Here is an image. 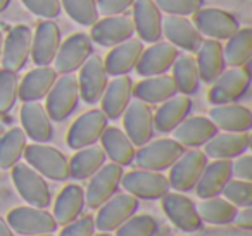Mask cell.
<instances>
[{
	"instance_id": "6da1fadb",
	"label": "cell",
	"mask_w": 252,
	"mask_h": 236,
	"mask_svg": "<svg viewBox=\"0 0 252 236\" xmlns=\"http://www.w3.org/2000/svg\"><path fill=\"white\" fill-rule=\"evenodd\" d=\"M23 157L26 164L43 177L54 181L69 179V159L56 147L45 145V143H32V145H26Z\"/></svg>"
},
{
	"instance_id": "7a4b0ae2",
	"label": "cell",
	"mask_w": 252,
	"mask_h": 236,
	"mask_svg": "<svg viewBox=\"0 0 252 236\" xmlns=\"http://www.w3.org/2000/svg\"><path fill=\"white\" fill-rule=\"evenodd\" d=\"M45 98V111L49 118L57 122L66 121L76 111L80 102L78 78L74 74H61Z\"/></svg>"
},
{
	"instance_id": "3957f363",
	"label": "cell",
	"mask_w": 252,
	"mask_h": 236,
	"mask_svg": "<svg viewBox=\"0 0 252 236\" xmlns=\"http://www.w3.org/2000/svg\"><path fill=\"white\" fill-rule=\"evenodd\" d=\"M249 87H251V62L242 67L224 69L216 78V81L211 83L207 98L214 105L233 104L247 93Z\"/></svg>"
},
{
	"instance_id": "277c9868",
	"label": "cell",
	"mask_w": 252,
	"mask_h": 236,
	"mask_svg": "<svg viewBox=\"0 0 252 236\" xmlns=\"http://www.w3.org/2000/svg\"><path fill=\"white\" fill-rule=\"evenodd\" d=\"M12 183L18 193L28 205L40 208H47L50 205V188L45 177L36 173L32 166L19 160L16 166L11 167Z\"/></svg>"
},
{
	"instance_id": "5b68a950",
	"label": "cell",
	"mask_w": 252,
	"mask_h": 236,
	"mask_svg": "<svg viewBox=\"0 0 252 236\" xmlns=\"http://www.w3.org/2000/svg\"><path fill=\"white\" fill-rule=\"evenodd\" d=\"M11 229L23 236L35 235H52L57 229V222L47 208L33 207V205H21L9 210L5 217Z\"/></svg>"
},
{
	"instance_id": "8992f818",
	"label": "cell",
	"mask_w": 252,
	"mask_h": 236,
	"mask_svg": "<svg viewBox=\"0 0 252 236\" xmlns=\"http://www.w3.org/2000/svg\"><path fill=\"white\" fill-rule=\"evenodd\" d=\"M183 152H185V147L180 145L176 140L159 138L138 147V150L135 152L133 162H137L140 169L164 171L169 169Z\"/></svg>"
},
{
	"instance_id": "52a82bcc",
	"label": "cell",
	"mask_w": 252,
	"mask_h": 236,
	"mask_svg": "<svg viewBox=\"0 0 252 236\" xmlns=\"http://www.w3.org/2000/svg\"><path fill=\"white\" fill-rule=\"evenodd\" d=\"M126 193L133 195L138 200H159L169 191V181L161 171L135 169L123 174L121 183Z\"/></svg>"
},
{
	"instance_id": "ba28073f",
	"label": "cell",
	"mask_w": 252,
	"mask_h": 236,
	"mask_svg": "<svg viewBox=\"0 0 252 236\" xmlns=\"http://www.w3.org/2000/svg\"><path fill=\"white\" fill-rule=\"evenodd\" d=\"M192 23L202 36L213 40H228L240 30V23L233 14L218 7H200L192 14Z\"/></svg>"
},
{
	"instance_id": "9c48e42d",
	"label": "cell",
	"mask_w": 252,
	"mask_h": 236,
	"mask_svg": "<svg viewBox=\"0 0 252 236\" xmlns=\"http://www.w3.org/2000/svg\"><path fill=\"white\" fill-rule=\"evenodd\" d=\"M207 164V155L199 148H192L189 152H183L176 159V162L169 167V186L173 190L185 193L195 188L200 174Z\"/></svg>"
},
{
	"instance_id": "30bf717a",
	"label": "cell",
	"mask_w": 252,
	"mask_h": 236,
	"mask_svg": "<svg viewBox=\"0 0 252 236\" xmlns=\"http://www.w3.org/2000/svg\"><path fill=\"white\" fill-rule=\"evenodd\" d=\"M107 116L102 112V109H90L85 114H81L71 124L66 135L67 147L73 150H80L95 145L100 140L104 129L107 128Z\"/></svg>"
},
{
	"instance_id": "8fae6325",
	"label": "cell",
	"mask_w": 252,
	"mask_h": 236,
	"mask_svg": "<svg viewBox=\"0 0 252 236\" xmlns=\"http://www.w3.org/2000/svg\"><path fill=\"white\" fill-rule=\"evenodd\" d=\"M121 118L125 133L135 147H142L151 142L154 136V114L151 105L135 98L128 104Z\"/></svg>"
},
{
	"instance_id": "7c38bea8",
	"label": "cell",
	"mask_w": 252,
	"mask_h": 236,
	"mask_svg": "<svg viewBox=\"0 0 252 236\" xmlns=\"http://www.w3.org/2000/svg\"><path fill=\"white\" fill-rule=\"evenodd\" d=\"M94 54V43L87 33H73L61 42L59 52L54 59V69L57 74H73L78 71L88 57Z\"/></svg>"
},
{
	"instance_id": "4fadbf2b",
	"label": "cell",
	"mask_w": 252,
	"mask_h": 236,
	"mask_svg": "<svg viewBox=\"0 0 252 236\" xmlns=\"http://www.w3.org/2000/svg\"><path fill=\"white\" fill-rule=\"evenodd\" d=\"M123 174H125V171L119 164H104L94 176H90V183L85 191V204L90 208L100 207L105 200H109L118 191Z\"/></svg>"
},
{
	"instance_id": "5bb4252c",
	"label": "cell",
	"mask_w": 252,
	"mask_h": 236,
	"mask_svg": "<svg viewBox=\"0 0 252 236\" xmlns=\"http://www.w3.org/2000/svg\"><path fill=\"white\" fill-rule=\"evenodd\" d=\"M78 74V88H80V98L85 104H97L104 93L109 83V74L104 67V59L92 54L83 66L80 67Z\"/></svg>"
},
{
	"instance_id": "9a60e30c",
	"label": "cell",
	"mask_w": 252,
	"mask_h": 236,
	"mask_svg": "<svg viewBox=\"0 0 252 236\" xmlns=\"http://www.w3.org/2000/svg\"><path fill=\"white\" fill-rule=\"evenodd\" d=\"M135 25L133 19L125 14L118 16H104L97 19L90 26V38L92 42L98 43L100 47H114L126 40L133 38Z\"/></svg>"
},
{
	"instance_id": "2e32d148",
	"label": "cell",
	"mask_w": 252,
	"mask_h": 236,
	"mask_svg": "<svg viewBox=\"0 0 252 236\" xmlns=\"http://www.w3.org/2000/svg\"><path fill=\"white\" fill-rule=\"evenodd\" d=\"M138 198L130 193H114L109 200L98 207V214L95 219V228L100 231H114L128 217L137 212Z\"/></svg>"
},
{
	"instance_id": "e0dca14e",
	"label": "cell",
	"mask_w": 252,
	"mask_h": 236,
	"mask_svg": "<svg viewBox=\"0 0 252 236\" xmlns=\"http://www.w3.org/2000/svg\"><path fill=\"white\" fill-rule=\"evenodd\" d=\"M32 40L33 31L25 25H18L9 31V35L4 38V50H2V59L5 69L19 71L26 66L32 56Z\"/></svg>"
},
{
	"instance_id": "ac0fdd59",
	"label": "cell",
	"mask_w": 252,
	"mask_h": 236,
	"mask_svg": "<svg viewBox=\"0 0 252 236\" xmlns=\"http://www.w3.org/2000/svg\"><path fill=\"white\" fill-rule=\"evenodd\" d=\"M61 28L54 19H43L33 31L32 59L35 66H50L61 47Z\"/></svg>"
},
{
	"instance_id": "d6986e66",
	"label": "cell",
	"mask_w": 252,
	"mask_h": 236,
	"mask_svg": "<svg viewBox=\"0 0 252 236\" xmlns=\"http://www.w3.org/2000/svg\"><path fill=\"white\" fill-rule=\"evenodd\" d=\"M162 200V210L169 217V221L182 231H197L202 226L197 207L189 197H185L180 191H168Z\"/></svg>"
},
{
	"instance_id": "ffe728a7",
	"label": "cell",
	"mask_w": 252,
	"mask_h": 236,
	"mask_svg": "<svg viewBox=\"0 0 252 236\" xmlns=\"http://www.w3.org/2000/svg\"><path fill=\"white\" fill-rule=\"evenodd\" d=\"M135 33L142 42L156 43L162 38V12L154 0H135L133 2Z\"/></svg>"
},
{
	"instance_id": "44dd1931",
	"label": "cell",
	"mask_w": 252,
	"mask_h": 236,
	"mask_svg": "<svg viewBox=\"0 0 252 236\" xmlns=\"http://www.w3.org/2000/svg\"><path fill=\"white\" fill-rule=\"evenodd\" d=\"M178 56V49L169 42H156L149 49H144L135 71L144 78L166 74Z\"/></svg>"
},
{
	"instance_id": "7402d4cb",
	"label": "cell",
	"mask_w": 252,
	"mask_h": 236,
	"mask_svg": "<svg viewBox=\"0 0 252 236\" xmlns=\"http://www.w3.org/2000/svg\"><path fill=\"white\" fill-rule=\"evenodd\" d=\"M144 52V42L138 38H130L119 45L111 47V52L105 56L104 67L109 76H125L137 67L140 56Z\"/></svg>"
},
{
	"instance_id": "603a6c76",
	"label": "cell",
	"mask_w": 252,
	"mask_h": 236,
	"mask_svg": "<svg viewBox=\"0 0 252 236\" xmlns=\"http://www.w3.org/2000/svg\"><path fill=\"white\" fill-rule=\"evenodd\" d=\"M162 36H166L176 49H183L185 52H197L204 40L195 25L185 16H168L162 19Z\"/></svg>"
},
{
	"instance_id": "cb8c5ba5",
	"label": "cell",
	"mask_w": 252,
	"mask_h": 236,
	"mask_svg": "<svg viewBox=\"0 0 252 236\" xmlns=\"http://www.w3.org/2000/svg\"><path fill=\"white\" fill-rule=\"evenodd\" d=\"M173 140L189 148H199L204 147L220 129L213 124L206 116H195V118H185L175 129H173Z\"/></svg>"
},
{
	"instance_id": "d4e9b609",
	"label": "cell",
	"mask_w": 252,
	"mask_h": 236,
	"mask_svg": "<svg viewBox=\"0 0 252 236\" xmlns=\"http://www.w3.org/2000/svg\"><path fill=\"white\" fill-rule=\"evenodd\" d=\"M21 124L23 131L35 143H47L54 136L52 119L45 111V105L40 102H23L21 107Z\"/></svg>"
},
{
	"instance_id": "484cf974",
	"label": "cell",
	"mask_w": 252,
	"mask_h": 236,
	"mask_svg": "<svg viewBox=\"0 0 252 236\" xmlns=\"http://www.w3.org/2000/svg\"><path fill=\"white\" fill-rule=\"evenodd\" d=\"M102 100V112L107 116V119H119L133 100V81L128 74L125 76H114V80L109 81L104 93L100 97Z\"/></svg>"
},
{
	"instance_id": "4316f807",
	"label": "cell",
	"mask_w": 252,
	"mask_h": 236,
	"mask_svg": "<svg viewBox=\"0 0 252 236\" xmlns=\"http://www.w3.org/2000/svg\"><path fill=\"white\" fill-rule=\"evenodd\" d=\"M207 118L221 131L247 133L252 128V112L249 107L240 104H221L214 105Z\"/></svg>"
},
{
	"instance_id": "83f0119b",
	"label": "cell",
	"mask_w": 252,
	"mask_h": 236,
	"mask_svg": "<svg viewBox=\"0 0 252 236\" xmlns=\"http://www.w3.org/2000/svg\"><path fill=\"white\" fill-rule=\"evenodd\" d=\"M57 80V71L50 66H36L19 80L18 98L21 102H38L47 97Z\"/></svg>"
},
{
	"instance_id": "f1b7e54d",
	"label": "cell",
	"mask_w": 252,
	"mask_h": 236,
	"mask_svg": "<svg viewBox=\"0 0 252 236\" xmlns=\"http://www.w3.org/2000/svg\"><path fill=\"white\" fill-rule=\"evenodd\" d=\"M251 147V135L247 133H216L204 145V153L211 159H237Z\"/></svg>"
},
{
	"instance_id": "f546056e",
	"label": "cell",
	"mask_w": 252,
	"mask_h": 236,
	"mask_svg": "<svg viewBox=\"0 0 252 236\" xmlns=\"http://www.w3.org/2000/svg\"><path fill=\"white\" fill-rule=\"evenodd\" d=\"M231 177V160L214 159L207 162L195 184V193L199 198H211L221 195L223 186Z\"/></svg>"
},
{
	"instance_id": "4dcf8cb0",
	"label": "cell",
	"mask_w": 252,
	"mask_h": 236,
	"mask_svg": "<svg viewBox=\"0 0 252 236\" xmlns=\"http://www.w3.org/2000/svg\"><path fill=\"white\" fill-rule=\"evenodd\" d=\"M197 69H199L200 81L211 85L216 78L226 69V62L223 57V45L213 38L202 40L197 50Z\"/></svg>"
},
{
	"instance_id": "1f68e13d",
	"label": "cell",
	"mask_w": 252,
	"mask_h": 236,
	"mask_svg": "<svg viewBox=\"0 0 252 236\" xmlns=\"http://www.w3.org/2000/svg\"><path fill=\"white\" fill-rule=\"evenodd\" d=\"M192 111V100L187 95H175L164 100L154 116V129L159 133H171Z\"/></svg>"
},
{
	"instance_id": "d6a6232c",
	"label": "cell",
	"mask_w": 252,
	"mask_h": 236,
	"mask_svg": "<svg viewBox=\"0 0 252 236\" xmlns=\"http://www.w3.org/2000/svg\"><path fill=\"white\" fill-rule=\"evenodd\" d=\"M85 207V190L76 183H69L61 190L54 204V219L57 226H66L67 222L80 217Z\"/></svg>"
},
{
	"instance_id": "836d02e7",
	"label": "cell",
	"mask_w": 252,
	"mask_h": 236,
	"mask_svg": "<svg viewBox=\"0 0 252 236\" xmlns=\"http://www.w3.org/2000/svg\"><path fill=\"white\" fill-rule=\"evenodd\" d=\"M100 142L105 155L112 162L119 164V166H130L133 162L137 150H135V145L123 129L116 128V126H107L102 133Z\"/></svg>"
},
{
	"instance_id": "e575fe53",
	"label": "cell",
	"mask_w": 252,
	"mask_h": 236,
	"mask_svg": "<svg viewBox=\"0 0 252 236\" xmlns=\"http://www.w3.org/2000/svg\"><path fill=\"white\" fill-rule=\"evenodd\" d=\"M178 93L176 85L171 76L159 74V76H147L140 83L133 85V97L145 104H162L168 98Z\"/></svg>"
},
{
	"instance_id": "d590c367",
	"label": "cell",
	"mask_w": 252,
	"mask_h": 236,
	"mask_svg": "<svg viewBox=\"0 0 252 236\" xmlns=\"http://www.w3.org/2000/svg\"><path fill=\"white\" fill-rule=\"evenodd\" d=\"M107 155L98 145H90L76 150L69 160V177L73 179H88L105 164Z\"/></svg>"
},
{
	"instance_id": "8d00e7d4",
	"label": "cell",
	"mask_w": 252,
	"mask_h": 236,
	"mask_svg": "<svg viewBox=\"0 0 252 236\" xmlns=\"http://www.w3.org/2000/svg\"><path fill=\"white\" fill-rule=\"evenodd\" d=\"M171 71H173L171 78L175 81L178 93L187 95V97L197 93L200 85V76H199V69H197L195 57L189 56V54L178 56L175 62H173Z\"/></svg>"
},
{
	"instance_id": "74e56055",
	"label": "cell",
	"mask_w": 252,
	"mask_h": 236,
	"mask_svg": "<svg viewBox=\"0 0 252 236\" xmlns=\"http://www.w3.org/2000/svg\"><path fill=\"white\" fill-rule=\"evenodd\" d=\"M223 57L226 66L242 67L252 59V28H240L226 40L223 47Z\"/></svg>"
},
{
	"instance_id": "f35d334b",
	"label": "cell",
	"mask_w": 252,
	"mask_h": 236,
	"mask_svg": "<svg viewBox=\"0 0 252 236\" xmlns=\"http://www.w3.org/2000/svg\"><path fill=\"white\" fill-rule=\"evenodd\" d=\"M195 207L200 221H206L209 224H230V222H233L235 214L238 210L233 204H230L226 198H221L220 195L202 198V202Z\"/></svg>"
},
{
	"instance_id": "ab89813d",
	"label": "cell",
	"mask_w": 252,
	"mask_h": 236,
	"mask_svg": "<svg viewBox=\"0 0 252 236\" xmlns=\"http://www.w3.org/2000/svg\"><path fill=\"white\" fill-rule=\"evenodd\" d=\"M28 145V136L23 128H11L0 138V167L11 169L23 159V153Z\"/></svg>"
},
{
	"instance_id": "60d3db41",
	"label": "cell",
	"mask_w": 252,
	"mask_h": 236,
	"mask_svg": "<svg viewBox=\"0 0 252 236\" xmlns=\"http://www.w3.org/2000/svg\"><path fill=\"white\" fill-rule=\"evenodd\" d=\"M61 7L76 25L88 28L100 16L97 11V0H61Z\"/></svg>"
},
{
	"instance_id": "b9f144b4",
	"label": "cell",
	"mask_w": 252,
	"mask_h": 236,
	"mask_svg": "<svg viewBox=\"0 0 252 236\" xmlns=\"http://www.w3.org/2000/svg\"><path fill=\"white\" fill-rule=\"evenodd\" d=\"M114 231L116 236H154L158 233V221L151 214H133Z\"/></svg>"
},
{
	"instance_id": "7bdbcfd3",
	"label": "cell",
	"mask_w": 252,
	"mask_h": 236,
	"mask_svg": "<svg viewBox=\"0 0 252 236\" xmlns=\"http://www.w3.org/2000/svg\"><path fill=\"white\" fill-rule=\"evenodd\" d=\"M19 78L16 71L0 69V114H7L18 100Z\"/></svg>"
},
{
	"instance_id": "ee69618b",
	"label": "cell",
	"mask_w": 252,
	"mask_h": 236,
	"mask_svg": "<svg viewBox=\"0 0 252 236\" xmlns=\"http://www.w3.org/2000/svg\"><path fill=\"white\" fill-rule=\"evenodd\" d=\"M223 197L230 204H233L237 208L251 207L252 205V181L238 179V177H230L228 183L221 190Z\"/></svg>"
},
{
	"instance_id": "f6af8a7d",
	"label": "cell",
	"mask_w": 252,
	"mask_h": 236,
	"mask_svg": "<svg viewBox=\"0 0 252 236\" xmlns=\"http://www.w3.org/2000/svg\"><path fill=\"white\" fill-rule=\"evenodd\" d=\"M161 12L168 16H192L204 5V0H154Z\"/></svg>"
},
{
	"instance_id": "bcb514c9",
	"label": "cell",
	"mask_w": 252,
	"mask_h": 236,
	"mask_svg": "<svg viewBox=\"0 0 252 236\" xmlns=\"http://www.w3.org/2000/svg\"><path fill=\"white\" fill-rule=\"evenodd\" d=\"M21 2L30 12L43 19H56L63 12L61 0H21Z\"/></svg>"
},
{
	"instance_id": "7dc6e473",
	"label": "cell",
	"mask_w": 252,
	"mask_h": 236,
	"mask_svg": "<svg viewBox=\"0 0 252 236\" xmlns=\"http://www.w3.org/2000/svg\"><path fill=\"white\" fill-rule=\"evenodd\" d=\"M95 221L92 215H80L74 221L67 222L59 233V236H94Z\"/></svg>"
},
{
	"instance_id": "c3c4849f",
	"label": "cell",
	"mask_w": 252,
	"mask_h": 236,
	"mask_svg": "<svg viewBox=\"0 0 252 236\" xmlns=\"http://www.w3.org/2000/svg\"><path fill=\"white\" fill-rule=\"evenodd\" d=\"M135 0H97V11L102 16H118L133 5Z\"/></svg>"
},
{
	"instance_id": "681fc988",
	"label": "cell",
	"mask_w": 252,
	"mask_h": 236,
	"mask_svg": "<svg viewBox=\"0 0 252 236\" xmlns=\"http://www.w3.org/2000/svg\"><path fill=\"white\" fill-rule=\"evenodd\" d=\"M231 176H237L238 179L252 181V157L240 155L235 162H231Z\"/></svg>"
},
{
	"instance_id": "f907efd6",
	"label": "cell",
	"mask_w": 252,
	"mask_h": 236,
	"mask_svg": "<svg viewBox=\"0 0 252 236\" xmlns=\"http://www.w3.org/2000/svg\"><path fill=\"white\" fill-rule=\"evenodd\" d=\"M233 222L238 226V228L251 229L252 228V208L251 207H244L242 210H237Z\"/></svg>"
},
{
	"instance_id": "816d5d0a",
	"label": "cell",
	"mask_w": 252,
	"mask_h": 236,
	"mask_svg": "<svg viewBox=\"0 0 252 236\" xmlns=\"http://www.w3.org/2000/svg\"><path fill=\"white\" fill-rule=\"evenodd\" d=\"M0 236H14V231L11 229V226L7 224L4 217H0Z\"/></svg>"
},
{
	"instance_id": "f5cc1de1",
	"label": "cell",
	"mask_w": 252,
	"mask_h": 236,
	"mask_svg": "<svg viewBox=\"0 0 252 236\" xmlns=\"http://www.w3.org/2000/svg\"><path fill=\"white\" fill-rule=\"evenodd\" d=\"M9 4H11V0H0V12H4L9 7Z\"/></svg>"
},
{
	"instance_id": "db71d44e",
	"label": "cell",
	"mask_w": 252,
	"mask_h": 236,
	"mask_svg": "<svg viewBox=\"0 0 252 236\" xmlns=\"http://www.w3.org/2000/svg\"><path fill=\"white\" fill-rule=\"evenodd\" d=\"M2 50H4V35H2V30H0V59H2Z\"/></svg>"
},
{
	"instance_id": "11a10c76",
	"label": "cell",
	"mask_w": 252,
	"mask_h": 236,
	"mask_svg": "<svg viewBox=\"0 0 252 236\" xmlns=\"http://www.w3.org/2000/svg\"><path fill=\"white\" fill-rule=\"evenodd\" d=\"M94 236H112L111 233H107V231H100L98 235H94Z\"/></svg>"
},
{
	"instance_id": "9f6ffc18",
	"label": "cell",
	"mask_w": 252,
	"mask_h": 236,
	"mask_svg": "<svg viewBox=\"0 0 252 236\" xmlns=\"http://www.w3.org/2000/svg\"><path fill=\"white\" fill-rule=\"evenodd\" d=\"M35 236H52V235H35Z\"/></svg>"
}]
</instances>
